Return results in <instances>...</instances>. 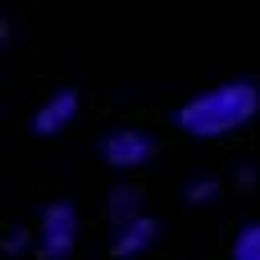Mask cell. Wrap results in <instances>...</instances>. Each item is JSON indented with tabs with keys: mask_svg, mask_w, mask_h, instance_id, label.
<instances>
[{
	"mask_svg": "<svg viewBox=\"0 0 260 260\" xmlns=\"http://www.w3.org/2000/svg\"><path fill=\"white\" fill-rule=\"evenodd\" d=\"M260 114V87L251 78H233V82H215L197 96H187L174 114V123L197 137V142H219L238 128H247Z\"/></svg>",
	"mask_w": 260,
	"mask_h": 260,
	"instance_id": "cell-1",
	"label": "cell"
},
{
	"mask_svg": "<svg viewBox=\"0 0 260 260\" xmlns=\"http://www.w3.org/2000/svg\"><path fill=\"white\" fill-rule=\"evenodd\" d=\"M78 233H82V219H78V206L73 201H50L32 229V251L41 260H69L78 247Z\"/></svg>",
	"mask_w": 260,
	"mask_h": 260,
	"instance_id": "cell-2",
	"label": "cell"
},
{
	"mask_svg": "<svg viewBox=\"0 0 260 260\" xmlns=\"http://www.w3.org/2000/svg\"><path fill=\"white\" fill-rule=\"evenodd\" d=\"M151 155H155V137L146 128H114L101 142V160L119 174H137L142 165H151Z\"/></svg>",
	"mask_w": 260,
	"mask_h": 260,
	"instance_id": "cell-3",
	"label": "cell"
},
{
	"mask_svg": "<svg viewBox=\"0 0 260 260\" xmlns=\"http://www.w3.org/2000/svg\"><path fill=\"white\" fill-rule=\"evenodd\" d=\"M78 110H82V96H78L73 87L50 91V96L32 110V133H37V137H59V133L78 119Z\"/></svg>",
	"mask_w": 260,
	"mask_h": 260,
	"instance_id": "cell-4",
	"label": "cell"
},
{
	"mask_svg": "<svg viewBox=\"0 0 260 260\" xmlns=\"http://www.w3.org/2000/svg\"><path fill=\"white\" fill-rule=\"evenodd\" d=\"M155 238H160V224L151 215H137L133 224H119L114 229V247L110 251H114V260H137L155 247Z\"/></svg>",
	"mask_w": 260,
	"mask_h": 260,
	"instance_id": "cell-5",
	"label": "cell"
},
{
	"mask_svg": "<svg viewBox=\"0 0 260 260\" xmlns=\"http://www.w3.org/2000/svg\"><path fill=\"white\" fill-rule=\"evenodd\" d=\"M105 206H110L114 229H119V224H133L137 215H146V210H142V206H146V201H142V192H137V187H128V183H123V187H114Z\"/></svg>",
	"mask_w": 260,
	"mask_h": 260,
	"instance_id": "cell-6",
	"label": "cell"
},
{
	"mask_svg": "<svg viewBox=\"0 0 260 260\" xmlns=\"http://www.w3.org/2000/svg\"><path fill=\"white\" fill-rule=\"evenodd\" d=\"M229 260H260V219H256V224H247V229L233 238Z\"/></svg>",
	"mask_w": 260,
	"mask_h": 260,
	"instance_id": "cell-7",
	"label": "cell"
},
{
	"mask_svg": "<svg viewBox=\"0 0 260 260\" xmlns=\"http://www.w3.org/2000/svg\"><path fill=\"white\" fill-rule=\"evenodd\" d=\"M0 251L5 256H27L32 251V229H9L5 242H0Z\"/></svg>",
	"mask_w": 260,
	"mask_h": 260,
	"instance_id": "cell-8",
	"label": "cell"
},
{
	"mask_svg": "<svg viewBox=\"0 0 260 260\" xmlns=\"http://www.w3.org/2000/svg\"><path fill=\"white\" fill-rule=\"evenodd\" d=\"M215 197H219V183H210V178L187 187V201H215Z\"/></svg>",
	"mask_w": 260,
	"mask_h": 260,
	"instance_id": "cell-9",
	"label": "cell"
},
{
	"mask_svg": "<svg viewBox=\"0 0 260 260\" xmlns=\"http://www.w3.org/2000/svg\"><path fill=\"white\" fill-rule=\"evenodd\" d=\"M9 46V18H0V50Z\"/></svg>",
	"mask_w": 260,
	"mask_h": 260,
	"instance_id": "cell-10",
	"label": "cell"
}]
</instances>
